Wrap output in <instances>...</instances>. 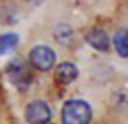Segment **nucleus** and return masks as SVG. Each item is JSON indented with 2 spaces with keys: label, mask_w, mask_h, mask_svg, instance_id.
<instances>
[{
  "label": "nucleus",
  "mask_w": 128,
  "mask_h": 124,
  "mask_svg": "<svg viewBox=\"0 0 128 124\" xmlns=\"http://www.w3.org/2000/svg\"><path fill=\"white\" fill-rule=\"evenodd\" d=\"M92 119V108L86 99H68L60 110L62 124H89Z\"/></svg>",
  "instance_id": "f257e3e1"
},
{
  "label": "nucleus",
  "mask_w": 128,
  "mask_h": 124,
  "mask_svg": "<svg viewBox=\"0 0 128 124\" xmlns=\"http://www.w3.org/2000/svg\"><path fill=\"white\" fill-rule=\"evenodd\" d=\"M55 60H57L55 52L50 48V46H46V44L34 46V48L30 50V53H28L30 66L36 71H39V73H48L55 66Z\"/></svg>",
  "instance_id": "f03ea898"
},
{
  "label": "nucleus",
  "mask_w": 128,
  "mask_h": 124,
  "mask_svg": "<svg viewBox=\"0 0 128 124\" xmlns=\"http://www.w3.org/2000/svg\"><path fill=\"white\" fill-rule=\"evenodd\" d=\"M6 73H7L9 82L14 87H18L20 90H27L32 83V73H30L28 66L25 62H22L20 59H12L6 66Z\"/></svg>",
  "instance_id": "7ed1b4c3"
},
{
  "label": "nucleus",
  "mask_w": 128,
  "mask_h": 124,
  "mask_svg": "<svg viewBox=\"0 0 128 124\" xmlns=\"http://www.w3.org/2000/svg\"><path fill=\"white\" fill-rule=\"evenodd\" d=\"M25 121L28 124H48L52 121V108L43 99L32 101L25 108Z\"/></svg>",
  "instance_id": "20e7f679"
},
{
  "label": "nucleus",
  "mask_w": 128,
  "mask_h": 124,
  "mask_svg": "<svg viewBox=\"0 0 128 124\" xmlns=\"http://www.w3.org/2000/svg\"><path fill=\"white\" fill-rule=\"evenodd\" d=\"M54 78L59 85H70L78 78V67L71 62H62L54 71Z\"/></svg>",
  "instance_id": "39448f33"
},
{
  "label": "nucleus",
  "mask_w": 128,
  "mask_h": 124,
  "mask_svg": "<svg viewBox=\"0 0 128 124\" xmlns=\"http://www.w3.org/2000/svg\"><path fill=\"white\" fill-rule=\"evenodd\" d=\"M86 43L91 48L98 50V52H108L110 50V39L103 28H92L86 36Z\"/></svg>",
  "instance_id": "423d86ee"
},
{
  "label": "nucleus",
  "mask_w": 128,
  "mask_h": 124,
  "mask_svg": "<svg viewBox=\"0 0 128 124\" xmlns=\"http://www.w3.org/2000/svg\"><path fill=\"white\" fill-rule=\"evenodd\" d=\"M114 48L121 59L128 57V34H126V27L119 28L116 36H114Z\"/></svg>",
  "instance_id": "0eeeda50"
},
{
  "label": "nucleus",
  "mask_w": 128,
  "mask_h": 124,
  "mask_svg": "<svg viewBox=\"0 0 128 124\" xmlns=\"http://www.w3.org/2000/svg\"><path fill=\"white\" fill-rule=\"evenodd\" d=\"M18 41H20L18 34H12V32L0 36V55H4V53L11 52V50L14 48V46L18 44Z\"/></svg>",
  "instance_id": "6e6552de"
},
{
  "label": "nucleus",
  "mask_w": 128,
  "mask_h": 124,
  "mask_svg": "<svg viewBox=\"0 0 128 124\" xmlns=\"http://www.w3.org/2000/svg\"><path fill=\"white\" fill-rule=\"evenodd\" d=\"M55 39L59 41V43H70V39L73 37V28L70 27V25H64V23H60V25H57L55 27Z\"/></svg>",
  "instance_id": "1a4fd4ad"
},
{
  "label": "nucleus",
  "mask_w": 128,
  "mask_h": 124,
  "mask_svg": "<svg viewBox=\"0 0 128 124\" xmlns=\"http://www.w3.org/2000/svg\"><path fill=\"white\" fill-rule=\"evenodd\" d=\"M28 2H30V4H34V5H39L41 2H44V0H28Z\"/></svg>",
  "instance_id": "9d476101"
}]
</instances>
